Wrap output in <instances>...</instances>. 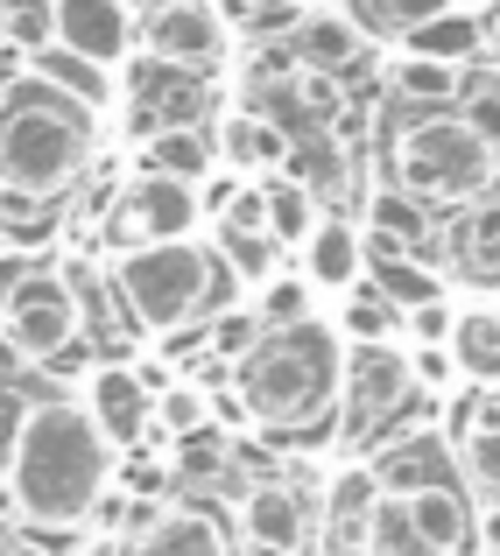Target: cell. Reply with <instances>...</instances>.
<instances>
[{
  "label": "cell",
  "mask_w": 500,
  "mask_h": 556,
  "mask_svg": "<svg viewBox=\"0 0 500 556\" xmlns=\"http://www.w3.org/2000/svg\"><path fill=\"white\" fill-rule=\"evenodd\" d=\"M113 465L121 451L99 437L78 394H28L8 437L0 493L22 529H92L113 493Z\"/></svg>",
  "instance_id": "6da1fadb"
},
{
  "label": "cell",
  "mask_w": 500,
  "mask_h": 556,
  "mask_svg": "<svg viewBox=\"0 0 500 556\" xmlns=\"http://www.w3.org/2000/svg\"><path fill=\"white\" fill-rule=\"evenodd\" d=\"M346 359L352 345L338 339L332 317H303L289 331H261V345L233 367V394H240L247 422L275 437H303L346 402Z\"/></svg>",
  "instance_id": "7a4b0ae2"
},
{
  "label": "cell",
  "mask_w": 500,
  "mask_h": 556,
  "mask_svg": "<svg viewBox=\"0 0 500 556\" xmlns=\"http://www.w3.org/2000/svg\"><path fill=\"white\" fill-rule=\"evenodd\" d=\"M99 155V113L64 99L28 71L0 92V198L14 204H57Z\"/></svg>",
  "instance_id": "3957f363"
},
{
  "label": "cell",
  "mask_w": 500,
  "mask_h": 556,
  "mask_svg": "<svg viewBox=\"0 0 500 556\" xmlns=\"http://www.w3.org/2000/svg\"><path fill=\"white\" fill-rule=\"evenodd\" d=\"M113 289H121L127 317L155 339H176V331L204 325V317L233 311L240 303V282L218 261L212 240H170V247H127V254L107 261Z\"/></svg>",
  "instance_id": "277c9868"
},
{
  "label": "cell",
  "mask_w": 500,
  "mask_h": 556,
  "mask_svg": "<svg viewBox=\"0 0 500 556\" xmlns=\"http://www.w3.org/2000/svg\"><path fill=\"white\" fill-rule=\"evenodd\" d=\"M395 177L416 204H430V212H473V204L493 198L500 184V149L493 141H479V127L465 121L459 106H437V113H416V121L395 135L388 149Z\"/></svg>",
  "instance_id": "5b68a950"
},
{
  "label": "cell",
  "mask_w": 500,
  "mask_h": 556,
  "mask_svg": "<svg viewBox=\"0 0 500 556\" xmlns=\"http://www.w3.org/2000/svg\"><path fill=\"white\" fill-rule=\"evenodd\" d=\"M0 331H8V345L22 359H42V367H57V359L78 345L85 317H78V296H71L64 268H28V282L14 289L8 317H0Z\"/></svg>",
  "instance_id": "8992f818"
},
{
  "label": "cell",
  "mask_w": 500,
  "mask_h": 556,
  "mask_svg": "<svg viewBox=\"0 0 500 556\" xmlns=\"http://www.w3.org/2000/svg\"><path fill=\"white\" fill-rule=\"evenodd\" d=\"M135 42L141 56H155V64H176V71H212L218 56H226V14L212 8V0H149L135 22Z\"/></svg>",
  "instance_id": "52a82bcc"
},
{
  "label": "cell",
  "mask_w": 500,
  "mask_h": 556,
  "mask_svg": "<svg viewBox=\"0 0 500 556\" xmlns=\"http://www.w3.org/2000/svg\"><path fill=\"white\" fill-rule=\"evenodd\" d=\"M121 226L113 240L127 247H170V240H204V204H198V184H176V177H135L113 198V218Z\"/></svg>",
  "instance_id": "ba28073f"
},
{
  "label": "cell",
  "mask_w": 500,
  "mask_h": 556,
  "mask_svg": "<svg viewBox=\"0 0 500 556\" xmlns=\"http://www.w3.org/2000/svg\"><path fill=\"white\" fill-rule=\"evenodd\" d=\"M78 402H85V416L99 422V437H107L113 451H135L141 437H149V422H155L149 380L135 367H121V359H99V367L78 380Z\"/></svg>",
  "instance_id": "9c48e42d"
},
{
  "label": "cell",
  "mask_w": 500,
  "mask_h": 556,
  "mask_svg": "<svg viewBox=\"0 0 500 556\" xmlns=\"http://www.w3.org/2000/svg\"><path fill=\"white\" fill-rule=\"evenodd\" d=\"M240 535L261 556H303L317 535V507L303 501L289 479H261V486L240 493Z\"/></svg>",
  "instance_id": "30bf717a"
},
{
  "label": "cell",
  "mask_w": 500,
  "mask_h": 556,
  "mask_svg": "<svg viewBox=\"0 0 500 556\" xmlns=\"http://www.w3.org/2000/svg\"><path fill=\"white\" fill-rule=\"evenodd\" d=\"M360 232H366V247H374V254H416V261H437V254H445L430 204H416L402 184H374V190H366Z\"/></svg>",
  "instance_id": "8fae6325"
},
{
  "label": "cell",
  "mask_w": 500,
  "mask_h": 556,
  "mask_svg": "<svg viewBox=\"0 0 500 556\" xmlns=\"http://www.w3.org/2000/svg\"><path fill=\"white\" fill-rule=\"evenodd\" d=\"M297 254H303L297 275L317 289V296H352V289H366V261H374V247H366L360 218H346V212L317 218V232L297 247Z\"/></svg>",
  "instance_id": "7c38bea8"
},
{
  "label": "cell",
  "mask_w": 500,
  "mask_h": 556,
  "mask_svg": "<svg viewBox=\"0 0 500 556\" xmlns=\"http://www.w3.org/2000/svg\"><path fill=\"white\" fill-rule=\"evenodd\" d=\"M366 465H374V479H380L388 501H409V493H423V486H459L451 444L437 430H395Z\"/></svg>",
  "instance_id": "4fadbf2b"
},
{
  "label": "cell",
  "mask_w": 500,
  "mask_h": 556,
  "mask_svg": "<svg viewBox=\"0 0 500 556\" xmlns=\"http://www.w3.org/2000/svg\"><path fill=\"white\" fill-rule=\"evenodd\" d=\"M57 42L113 71L135 50V14H127V0H57Z\"/></svg>",
  "instance_id": "5bb4252c"
},
{
  "label": "cell",
  "mask_w": 500,
  "mask_h": 556,
  "mask_svg": "<svg viewBox=\"0 0 500 556\" xmlns=\"http://www.w3.org/2000/svg\"><path fill=\"white\" fill-rule=\"evenodd\" d=\"M465 416H459V479L479 493V507H500V394L473 388L459 394Z\"/></svg>",
  "instance_id": "9a60e30c"
},
{
  "label": "cell",
  "mask_w": 500,
  "mask_h": 556,
  "mask_svg": "<svg viewBox=\"0 0 500 556\" xmlns=\"http://www.w3.org/2000/svg\"><path fill=\"white\" fill-rule=\"evenodd\" d=\"M289 127L283 121H268V113H226V121L212 127V149H218V163L233 169V177H275V169L289 163Z\"/></svg>",
  "instance_id": "2e32d148"
},
{
  "label": "cell",
  "mask_w": 500,
  "mask_h": 556,
  "mask_svg": "<svg viewBox=\"0 0 500 556\" xmlns=\"http://www.w3.org/2000/svg\"><path fill=\"white\" fill-rule=\"evenodd\" d=\"M127 556H233V549H226V529H218L204 507L163 501L135 535H127Z\"/></svg>",
  "instance_id": "e0dca14e"
},
{
  "label": "cell",
  "mask_w": 500,
  "mask_h": 556,
  "mask_svg": "<svg viewBox=\"0 0 500 556\" xmlns=\"http://www.w3.org/2000/svg\"><path fill=\"white\" fill-rule=\"evenodd\" d=\"M127 92L149 106L155 127H204V85H198V71L135 56V64H127Z\"/></svg>",
  "instance_id": "ac0fdd59"
},
{
  "label": "cell",
  "mask_w": 500,
  "mask_h": 556,
  "mask_svg": "<svg viewBox=\"0 0 500 556\" xmlns=\"http://www.w3.org/2000/svg\"><path fill=\"white\" fill-rule=\"evenodd\" d=\"M289 64H311V71H346V64H366V36L352 28V14H338L332 0L325 8H303L297 14V36H289Z\"/></svg>",
  "instance_id": "d6986e66"
},
{
  "label": "cell",
  "mask_w": 500,
  "mask_h": 556,
  "mask_svg": "<svg viewBox=\"0 0 500 556\" xmlns=\"http://www.w3.org/2000/svg\"><path fill=\"white\" fill-rule=\"evenodd\" d=\"M409 529H416V543L430 556H465L473 549V501H465L459 486H423L402 501Z\"/></svg>",
  "instance_id": "ffe728a7"
},
{
  "label": "cell",
  "mask_w": 500,
  "mask_h": 556,
  "mask_svg": "<svg viewBox=\"0 0 500 556\" xmlns=\"http://www.w3.org/2000/svg\"><path fill=\"white\" fill-rule=\"evenodd\" d=\"M218 169L212 127H155L141 141V177H176V184H204Z\"/></svg>",
  "instance_id": "44dd1931"
},
{
  "label": "cell",
  "mask_w": 500,
  "mask_h": 556,
  "mask_svg": "<svg viewBox=\"0 0 500 556\" xmlns=\"http://www.w3.org/2000/svg\"><path fill=\"white\" fill-rule=\"evenodd\" d=\"M445 261L465 275V282L500 289V204H493V198L473 204L459 232H445V254H437V268H445Z\"/></svg>",
  "instance_id": "7402d4cb"
},
{
  "label": "cell",
  "mask_w": 500,
  "mask_h": 556,
  "mask_svg": "<svg viewBox=\"0 0 500 556\" xmlns=\"http://www.w3.org/2000/svg\"><path fill=\"white\" fill-rule=\"evenodd\" d=\"M395 50L437 56V64H473V56H487V22H479V8H445V14H430L423 28H409Z\"/></svg>",
  "instance_id": "603a6c76"
},
{
  "label": "cell",
  "mask_w": 500,
  "mask_h": 556,
  "mask_svg": "<svg viewBox=\"0 0 500 556\" xmlns=\"http://www.w3.org/2000/svg\"><path fill=\"white\" fill-rule=\"evenodd\" d=\"M28 71H36L42 85H57L64 99H78L85 113H107L113 106V71L92 64V56H78V50H64V42L36 50V56H28Z\"/></svg>",
  "instance_id": "cb8c5ba5"
},
{
  "label": "cell",
  "mask_w": 500,
  "mask_h": 556,
  "mask_svg": "<svg viewBox=\"0 0 500 556\" xmlns=\"http://www.w3.org/2000/svg\"><path fill=\"white\" fill-rule=\"evenodd\" d=\"M380 479H374V465L366 458H352V465H338V472L325 479V501H317V521L325 529H366L374 535V515H380Z\"/></svg>",
  "instance_id": "d4e9b609"
},
{
  "label": "cell",
  "mask_w": 500,
  "mask_h": 556,
  "mask_svg": "<svg viewBox=\"0 0 500 556\" xmlns=\"http://www.w3.org/2000/svg\"><path fill=\"white\" fill-rule=\"evenodd\" d=\"M366 289L388 296L395 311H416V303L451 296L445 268H437V261H416V254H374V261H366Z\"/></svg>",
  "instance_id": "484cf974"
},
{
  "label": "cell",
  "mask_w": 500,
  "mask_h": 556,
  "mask_svg": "<svg viewBox=\"0 0 500 556\" xmlns=\"http://www.w3.org/2000/svg\"><path fill=\"white\" fill-rule=\"evenodd\" d=\"M380 78H388V92L402 99V106H423V113L459 106V64H437V56H409V50H395L388 64H380Z\"/></svg>",
  "instance_id": "4316f807"
},
{
  "label": "cell",
  "mask_w": 500,
  "mask_h": 556,
  "mask_svg": "<svg viewBox=\"0 0 500 556\" xmlns=\"http://www.w3.org/2000/svg\"><path fill=\"white\" fill-rule=\"evenodd\" d=\"M261 198H268V240L283 247H303L317 232V218H325V204H317L311 184H297L289 169H275V177H261Z\"/></svg>",
  "instance_id": "83f0119b"
},
{
  "label": "cell",
  "mask_w": 500,
  "mask_h": 556,
  "mask_svg": "<svg viewBox=\"0 0 500 556\" xmlns=\"http://www.w3.org/2000/svg\"><path fill=\"white\" fill-rule=\"evenodd\" d=\"M451 359H459V380L500 388V311H459V325H451Z\"/></svg>",
  "instance_id": "f1b7e54d"
},
{
  "label": "cell",
  "mask_w": 500,
  "mask_h": 556,
  "mask_svg": "<svg viewBox=\"0 0 500 556\" xmlns=\"http://www.w3.org/2000/svg\"><path fill=\"white\" fill-rule=\"evenodd\" d=\"M338 339L346 345H395L402 339V311H395L388 296H374V289H352V296H338Z\"/></svg>",
  "instance_id": "f546056e"
},
{
  "label": "cell",
  "mask_w": 500,
  "mask_h": 556,
  "mask_svg": "<svg viewBox=\"0 0 500 556\" xmlns=\"http://www.w3.org/2000/svg\"><path fill=\"white\" fill-rule=\"evenodd\" d=\"M212 247H218V261L233 268V282H240V289H261V282H275V275H283V247H275L268 232L212 226Z\"/></svg>",
  "instance_id": "4dcf8cb0"
},
{
  "label": "cell",
  "mask_w": 500,
  "mask_h": 556,
  "mask_svg": "<svg viewBox=\"0 0 500 556\" xmlns=\"http://www.w3.org/2000/svg\"><path fill=\"white\" fill-rule=\"evenodd\" d=\"M283 169H289L297 184H311L317 204L346 190V149H338V135H303V141H289V163H283Z\"/></svg>",
  "instance_id": "1f68e13d"
},
{
  "label": "cell",
  "mask_w": 500,
  "mask_h": 556,
  "mask_svg": "<svg viewBox=\"0 0 500 556\" xmlns=\"http://www.w3.org/2000/svg\"><path fill=\"white\" fill-rule=\"evenodd\" d=\"M149 430H163L170 444L204 437V430H212V394H204L198 380H170V388L155 394V422H149Z\"/></svg>",
  "instance_id": "d6a6232c"
},
{
  "label": "cell",
  "mask_w": 500,
  "mask_h": 556,
  "mask_svg": "<svg viewBox=\"0 0 500 556\" xmlns=\"http://www.w3.org/2000/svg\"><path fill=\"white\" fill-rule=\"evenodd\" d=\"M254 317H261V331H289L303 317H317V289L303 275H275V282L254 289Z\"/></svg>",
  "instance_id": "836d02e7"
},
{
  "label": "cell",
  "mask_w": 500,
  "mask_h": 556,
  "mask_svg": "<svg viewBox=\"0 0 500 556\" xmlns=\"http://www.w3.org/2000/svg\"><path fill=\"white\" fill-rule=\"evenodd\" d=\"M0 42L22 56L57 42V0H0Z\"/></svg>",
  "instance_id": "e575fe53"
},
{
  "label": "cell",
  "mask_w": 500,
  "mask_h": 556,
  "mask_svg": "<svg viewBox=\"0 0 500 556\" xmlns=\"http://www.w3.org/2000/svg\"><path fill=\"white\" fill-rule=\"evenodd\" d=\"M204 345H212L218 367H240V359L261 345V317H254V303H233V311H218V317H212V331H204Z\"/></svg>",
  "instance_id": "d590c367"
},
{
  "label": "cell",
  "mask_w": 500,
  "mask_h": 556,
  "mask_svg": "<svg viewBox=\"0 0 500 556\" xmlns=\"http://www.w3.org/2000/svg\"><path fill=\"white\" fill-rule=\"evenodd\" d=\"M170 458H149V451H121V465H113V493H127V501H170Z\"/></svg>",
  "instance_id": "8d00e7d4"
},
{
  "label": "cell",
  "mask_w": 500,
  "mask_h": 556,
  "mask_svg": "<svg viewBox=\"0 0 500 556\" xmlns=\"http://www.w3.org/2000/svg\"><path fill=\"white\" fill-rule=\"evenodd\" d=\"M402 367H409V388H416V394H451V388H459V359H451V345H402Z\"/></svg>",
  "instance_id": "74e56055"
},
{
  "label": "cell",
  "mask_w": 500,
  "mask_h": 556,
  "mask_svg": "<svg viewBox=\"0 0 500 556\" xmlns=\"http://www.w3.org/2000/svg\"><path fill=\"white\" fill-rule=\"evenodd\" d=\"M451 325H459L451 296L416 303V311H402V345H451Z\"/></svg>",
  "instance_id": "f35d334b"
},
{
  "label": "cell",
  "mask_w": 500,
  "mask_h": 556,
  "mask_svg": "<svg viewBox=\"0 0 500 556\" xmlns=\"http://www.w3.org/2000/svg\"><path fill=\"white\" fill-rule=\"evenodd\" d=\"M28 268H36V261L22 254V247H8V254H0V317H8V303H14V289L28 282Z\"/></svg>",
  "instance_id": "ab89813d"
},
{
  "label": "cell",
  "mask_w": 500,
  "mask_h": 556,
  "mask_svg": "<svg viewBox=\"0 0 500 556\" xmlns=\"http://www.w3.org/2000/svg\"><path fill=\"white\" fill-rule=\"evenodd\" d=\"M473 543L487 556H500V507H473Z\"/></svg>",
  "instance_id": "60d3db41"
},
{
  "label": "cell",
  "mask_w": 500,
  "mask_h": 556,
  "mask_svg": "<svg viewBox=\"0 0 500 556\" xmlns=\"http://www.w3.org/2000/svg\"><path fill=\"white\" fill-rule=\"evenodd\" d=\"M22 78H28V56L0 42V92H8V85H22Z\"/></svg>",
  "instance_id": "b9f144b4"
},
{
  "label": "cell",
  "mask_w": 500,
  "mask_h": 556,
  "mask_svg": "<svg viewBox=\"0 0 500 556\" xmlns=\"http://www.w3.org/2000/svg\"><path fill=\"white\" fill-rule=\"evenodd\" d=\"M479 22H487V56H500V0L479 8Z\"/></svg>",
  "instance_id": "7bdbcfd3"
},
{
  "label": "cell",
  "mask_w": 500,
  "mask_h": 556,
  "mask_svg": "<svg viewBox=\"0 0 500 556\" xmlns=\"http://www.w3.org/2000/svg\"><path fill=\"white\" fill-rule=\"evenodd\" d=\"M0 556H42V549L28 543V535H8V543H0Z\"/></svg>",
  "instance_id": "ee69618b"
},
{
  "label": "cell",
  "mask_w": 500,
  "mask_h": 556,
  "mask_svg": "<svg viewBox=\"0 0 500 556\" xmlns=\"http://www.w3.org/2000/svg\"><path fill=\"white\" fill-rule=\"evenodd\" d=\"M14 367H22V353H14V345H8V331H0V380H8Z\"/></svg>",
  "instance_id": "f6af8a7d"
},
{
  "label": "cell",
  "mask_w": 500,
  "mask_h": 556,
  "mask_svg": "<svg viewBox=\"0 0 500 556\" xmlns=\"http://www.w3.org/2000/svg\"><path fill=\"white\" fill-rule=\"evenodd\" d=\"M459 8H487V0H459Z\"/></svg>",
  "instance_id": "bcb514c9"
}]
</instances>
